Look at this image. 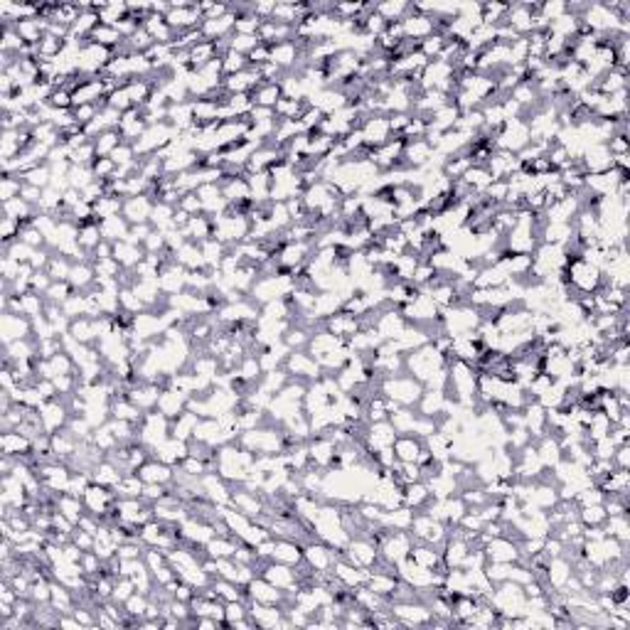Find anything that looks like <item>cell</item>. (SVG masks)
I'll use <instances>...</instances> for the list:
<instances>
[{"label": "cell", "instance_id": "18", "mask_svg": "<svg viewBox=\"0 0 630 630\" xmlns=\"http://www.w3.org/2000/svg\"><path fill=\"white\" fill-rule=\"evenodd\" d=\"M431 500L434 498H431V490L429 485H426V480H416V483L402 485V503L404 507H409V510L424 512Z\"/></svg>", "mask_w": 630, "mask_h": 630}, {"label": "cell", "instance_id": "42", "mask_svg": "<svg viewBox=\"0 0 630 630\" xmlns=\"http://www.w3.org/2000/svg\"><path fill=\"white\" fill-rule=\"evenodd\" d=\"M222 69H224V77H232V74L244 72V69H249V57L239 55V52H234V50H227L222 55Z\"/></svg>", "mask_w": 630, "mask_h": 630}, {"label": "cell", "instance_id": "43", "mask_svg": "<svg viewBox=\"0 0 630 630\" xmlns=\"http://www.w3.org/2000/svg\"><path fill=\"white\" fill-rule=\"evenodd\" d=\"M119 303H121V311L131 313V315H138V313L148 311V306L136 296V293H133V288H121V291H119Z\"/></svg>", "mask_w": 630, "mask_h": 630}, {"label": "cell", "instance_id": "19", "mask_svg": "<svg viewBox=\"0 0 630 630\" xmlns=\"http://www.w3.org/2000/svg\"><path fill=\"white\" fill-rule=\"evenodd\" d=\"M188 394H183V392H178V389H173V387H168V389H163V392H160V399H158V411L163 416H168L170 421L173 419H178L180 414H183L185 409H188Z\"/></svg>", "mask_w": 630, "mask_h": 630}, {"label": "cell", "instance_id": "37", "mask_svg": "<svg viewBox=\"0 0 630 630\" xmlns=\"http://www.w3.org/2000/svg\"><path fill=\"white\" fill-rule=\"evenodd\" d=\"M72 266L74 261L67 259V256L62 254H52L50 264H47V274H50L52 281H69V274H72Z\"/></svg>", "mask_w": 630, "mask_h": 630}, {"label": "cell", "instance_id": "30", "mask_svg": "<svg viewBox=\"0 0 630 630\" xmlns=\"http://www.w3.org/2000/svg\"><path fill=\"white\" fill-rule=\"evenodd\" d=\"M124 143V136L119 133V128H111V131H104L101 136L94 138V148H96V158H109L116 148Z\"/></svg>", "mask_w": 630, "mask_h": 630}, {"label": "cell", "instance_id": "1", "mask_svg": "<svg viewBox=\"0 0 630 630\" xmlns=\"http://www.w3.org/2000/svg\"><path fill=\"white\" fill-rule=\"evenodd\" d=\"M446 367H448L446 355H443L434 343H426L404 355V370H407V375L419 379L421 384H426L431 377L439 375Z\"/></svg>", "mask_w": 630, "mask_h": 630}, {"label": "cell", "instance_id": "34", "mask_svg": "<svg viewBox=\"0 0 630 630\" xmlns=\"http://www.w3.org/2000/svg\"><path fill=\"white\" fill-rule=\"evenodd\" d=\"M306 109H308L306 99H286V96H281L279 104L274 106L276 119H301Z\"/></svg>", "mask_w": 630, "mask_h": 630}, {"label": "cell", "instance_id": "8", "mask_svg": "<svg viewBox=\"0 0 630 630\" xmlns=\"http://www.w3.org/2000/svg\"><path fill=\"white\" fill-rule=\"evenodd\" d=\"M402 25H404V40H411V42H421L436 32V18L416 10L414 3H411V8H409L407 18L402 20Z\"/></svg>", "mask_w": 630, "mask_h": 630}, {"label": "cell", "instance_id": "26", "mask_svg": "<svg viewBox=\"0 0 630 630\" xmlns=\"http://www.w3.org/2000/svg\"><path fill=\"white\" fill-rule=\"evenodd\" d=\"M37 207H32L30 202H25L23 197H15V200H8L3 202V215L10 217V220H18L23 224H32V220H35L37 215Z\"/></svg>", "mask_w": 630, "mask_h": 630}, {"label": "cell", "instance_id": "52", "mask_svg": "<svg viewBox=\"0 0 630 630\" xmlns=\"http://www.w3.org/2000/svg\"><path fill=\"white\" fill-rule=\"evenodd\" d=\"M613 466L621 468V471H628L630 468V446L626 443V446H616V451H613Z\"/></svg>", "mask_w": 630, "mask_h": 630}, {"label": "cell", "instance_id": "39", "mask_svg": "<svg viewBox=\"0 0 630 630\" xmlns=\"http://www.w3.org/2000/svg\"><path fill=\"white\" fill-rule=\"evenodd\" d=\"M608 512L603 505H584L579 507V522L584 527H603Z\"/></svg>", "mask_w": 630, "mask_h": 630}, {"label": "cell", "instance_id": "9", "mask_svg": "<svg viewBox=\"0 0 630 630\" xmlns=\"http://www.w3.org/2000/svg\"><path fill=\"white\" fill-rule=\"evenodd\" d=\"M397 436L399 434L394 431V426L389 424V419H384V421H375V424L367 426L362 443H365V448L370 453H379V451H387V448H392L394 441H397Z\"/></svg>", "mask_w": 630, "mask_h": 630}, {"label": "cell", "instance_id": "23", "mask_svg": "<svg viewBox=\"0 0 630 630\" xmlns=\"http://www.w3.org/2000/svg\"><path fill=\"white\" fill-rule=\"evenodd\" d=\"M121 478H124V471H121L116 463H111L109 458H104L101 463H96V468L92 471V480L96 485H104V488H111L114 490L116 485L121 483Z\"/></svg>", "mask_w": 630, "mask_h": 630}, {"label": "cell", "instance_id": "10", "mask_svg": "<svg viewBox=\"0 0 630 630\" xmlns=\"http://www.w3.org/2000/svg\"><path fill=\"white\" fill-rule=\"evenodd\" d=\"M244 591H247V599L256 603H269V606H281V608H284L286 603L284 591L276 589V586L271 584V581H266L261 574H256L254 579L244 586Z\"/></svg>", "mask_w": 630, "mask_h": 630}, {"label": "cell", "instance_id": "49", "mask_svg": "<svg viewBox=\"0 0 630 630\" xmlns=\"http://www.w3.org/2000/svg\"><path fill=\"white\" fill-rule=\"evenodd\" d=\"M178 210L188 212L190 217H197V215H202V202H200V197H197V192H188V195H183V197H180V202H178Z\"/></svg>", "mask_w": 630, "mask_h": 630}, {"label": "cell", "instance_id": "21", "mask_svg": "<svg viewBox=\"0 0 630 630\" xmlns=\"http://www.w3.org/2000/svg\"><path fill=\"white\" fill-rule=\"evenodd\" d=\"M0 448H3V456L25 458L32 453V441L28 439V436L20 434V431H3V436H0Z\"/></svg>", "mask_w": 630, "mask_h": 630}, {"label": "cell", "instance_id": "13", "mask_svg": "<svg viewBox=\"0 0 630 630\" xmlns=\"http://www.w3.org/2000/svg\"><path fill=\"white\" fill-rule=\"evenodd\" d=\"M138 478L143 483H160V485H173L175 483V466H168V463L158 461V458H148L141 468H138Z\"/></svg>", "mask_w": 630, "mask_h": 630}, {"label": "cell", "instance_id": "27", "mask_svg": "<svg viewBox=\"0 0 630 630\" xmlns=\"http://www.w3.org/2000/svg\"><path fill=\"white\" fill-rule=\"evenodd\" d=\"M461 180L468 185V188H471L473 195H475V192H478V195H483V192L488 190V185L493 183V175H490V170L485 168V165H471Z\"/></svg>", "mask_w": 630, "mask_h": 630}, {"label": "cell", "instance_id": "32", "mask_svg": "<svg viewBox=\"0 0 630 630\" xmlns=\"http://www.w3.org/2000/svg\"><path fill=\"white\" fill-rule=\"evenodd\" d=\"M416 419H419V414L411 407H402L399 411H394V414H389V424L394 426L397 434H414Z\"/></svg>", "mask_w": 630, "mask_h": 630}, {"label": "cell", "instance_id": "3", "mask_svg": "<svg viewBox=\"0 0 630 630\" xmlns=\"http://www.w3.org/2000/svg\"><path fill=\"white\" fill-rule=\"evenodd\" d=\"M165 439H170V419L160 414L158 409L146 411L143 421L138 424V441H141L148 451H153V448H156L158 443H163Z\"/></svg>", "mask_w": 630, "mask_h": 630}, {"label": "cell", "instance_id": "38", "mask_svg": "<svg viewBox=\"0 0 630 630\" xmlns=\"http://www.w3.org/2000/svg\"><path fill=\"white\" fill-rule=\"evenodd\" d=\"M25 185H32V188H40V190H47L52 185V168L50 163H42L37 165V168L28 170V173L23 175Z\"/></svg>", "mask_w": 630, "mask_h": 630}, {"label": "cell", "instance_id": "17", "mask_svg": "<svg viewBox=\"0 0 630 630\" xmlns=\"http://www.w3.org/2000/svg\"><path fill=\"white\" fill-rule=\"evenodd\" d=\"M298 60H303V57H301V50H298L296 40L279 42V45L269 47V62H274L276 67H281L284 72H293Z\"/></svg>", "mask_w": 630, "mask_h": 630}, {"label": "cell", "instance_id": "51", "mask_svg": "<svg viewBox=\"0 0 630 630\" xmlns=\"http://www.w3.org/2000/svg\"><path fill=\"white\" fill-rule=\"evenodd\" d=\"M72 542L77 544L82 552H94V535H89V532L79 530V527L72 532Z\"/></svg>", "mask_w": 630, "mask_h": 630}, {"label": "cell", "instance_id": "35", "mask_svg": "<svg viewBox=\"0 0 630 630\" xmlns=\"http://www.w3.org/2000/svg\"><path fill=\"white\" fill-rule=\"evenodd\" d=\"M409 8L411 3H402V0H397V3H375L377 15H382L384 23H402L407 18Z\"/></svg>", "mask_w": 630, "mask_h": 630}, {"label": "cell", "instance_id": "14", "mask_svg": "<svg viewBox=\"0 0 630 630\" xmlns=\"http://www.w3.org/2000/svg\"><path fill=\"white\" fill-rule=\"evenodd\" d=\"M271 562L286 564V567H301L303 564V544L296 539L274 537V552H271Z\"/></svg>", "mask_w": 630, "mask_h": 630}, {"label": "cell", "instance_id": "36", "mask_svg": "<svg viewBox=\"0 0 630 630\" xmlns=\"http://www.w3.org/2000/svg\"><path fill=\"white\" fill-rule=\"evenodd\" d=\"M143 480L138 478V473H124V478H121V483L114 488L116 498H141L143 493Z\"/></svg>", "mask_w": 630, "mask_h": 630}, {"label": "cell", "instance_id": "45", "mask_svg": "<svg viewBox=\"0 0 630 630\" xmlns=\"http://www.w3.org/2000/svg\"><path fill=\"white\" fill-rule=\"evenodd\" d=\"M136 594V586H133V581L128 579V576H119V579L114 581V591H111V601L119 603V606H124V603L131 599V596Z\"/></svg>", "mask_w": 630, "mask_h": 630}, {"label": "cell", "instance_id": "48", "mask_svg": "<svg viewBox=\"0 0 630 630\" xmlns=\"http://www.w3.org/2000/svg\"><path fill=\"white\" fill-rule=\"evenodd\" d=\"M116 168H119V165H116L111 158H96V160H94V165H92L94 178H96V180H114Z\"/></svg>", "mask_w": 630, "mask_h": 630}, {"label": "cell", "instance_id": "50", "mask_svg": "<svg viewBox=\"0 0 630 630\" xmlns=\"http://www.w3.org/2000/svg\"><path fill=\"white\" fill-rule=\"evenodd\" d=\"M50 106H55V109H62V111H69L72 109V92L64 87H57L55 92H52L50 101H47Z\"/></svg>", "mask_w": 630, "mask_h": 630}, {"label": "cell", "instance_id": "16", "mask_svg": "<svg viewBox=\"0 0 630 630\" xmlns=\"http://www.w3.org/2000/svg\"><path fill=\"white\" fill-rule=\"evenodd\" d=\"M424 448H426L424 439H419V436H414V434H399L392 446V451H394V458H397V461L416 463Z\"/></svg>", "mask_w": 630, "mask_h": 630}, {"label": "cell", "instance_id": "41", "mask_svg": "<svg viewBox=\"0 0 630 630\" xmlns=\"http://www.w3.org/2000/svg\"><path fill=\"white\" fill-rule=\"evenodd\" d=\"M23 188H25L23 175H3V178H0V200L3 202L15 200V197H20Z\"/></svg>", "mask_w": 630, "mask_h": 630}, {"label": "cell", "instance_id": "31", "mask_svg": "<svg viewBox=\"0 0 630 630\" xmlns=\"http://www.w3.org/2000/svg\"><path fill=\"white\" fill-rule=\"evenodd\" d=\"M281 96H284V92H281V84H271V82L259 84V87L252 92L254 104L256 106H269V109H274V106L279 104Z\"/></svg>", "mask_w": 630, "mask_h": 630}, {"label": "cell", "instance_id": "11", "mask_svg": "<svg viewBox=\"0 0 630 630\" xmlns=\"http://www.w3.org/2000/svg\"><path fill=\"white\" fill-rule=\"evenodd\" d=\"M0 330H3V343L10 345L13 340L32 338V320L28 315H20V313H3Z\"/></svg>", "mask_w": 630, "mask_h": 630}, {"label": "cell", "instance_id": "6", "mask_svg": "<svg viewBox=\"0 0 630 630\" xmlns=\"http://www.w3.org/2000/svg\"><path fill=\"white\" fill-rule=\"evenodd\" d=\"M414 542H416V539L411 537V532L394 530V532H389V535L384 537L382 547H379V554H382V557L387 559L389 564H394V567H397L399 562L409 559V554H411V547H414Z\"/></svg>", "mask_w": 630, "mask_h": 630}, {"label": "cell", "instance_id": "25", "mask_svg": "<svg viewBox=\"0 0 630 630\" xmlns=\"http://www.w3.org/2000/svg\"><path fill=\"white\" fill-rule=\"evenodd\" d=\"M599 488L603 490V495H628L630 488V475L628 471H621V468H613L611 473L599 483Z\"/></svg>", "mask_w": 630, "mask_h": 630}, {"label": "cell", "instance_id": "40", "mask_svg": "<svg viewBox=\"0 0 630 630\" xmlns=\"http://www.w3.org/2000/svg\"><path fill=\"white\" fill-rule=\"evenodd\" d=\"M94 266V274H96V281H106V279H119L121 276V264L119 261L111 256V259H94L92 261Z\"/></svg>", "mask_w": 630, "mask_h": 630}, {"label": "cell", "instance_id": "5", "mask_svg": "<svg viewBox=\"0 0 630 630\" xmlns=\"http://www.w3.org/2000/svg\"><path fill=\"white\" fill-rule=\"evenodd\" d=\"M284 367H286V372L293 379H301V382H306V384H313V382H318V379L323 377L320 365L315 362V357L311 355V352H306V350L291 352Z\"/></svg>", "mask_w": 630, "mask_h": 630}, {"label": "cell", "instance_id": "22", "mask_svg": "<svg viewBox=\"0 0 630 630\" xmlns=\"http://www.w3.org/2000/svg\"><path fill=\"white\" fill-rule=\"evenodd\" d=\"M197 424H200V416H197L195 411L185 409L178 419L170 421V436H173V439H180V441H192Z\"/></svg>", "mask_w": 630, "mask_h": 630}, {"label": "cell", "instance_id": "46", "mask_svg": "<svg viewBox=\"0 0 630 630\" xmlns=\"http://www.w3.org/2000/svg\"><path fill=\"white\" fill-rule=\"evenodd\" d=\"M72 293H77V291H74L69 281H55V284L47 288L45 298H47V303H55V306H62V303L67 301V298L72 296Z\"/></svg>", "mask_w": 630, "mask_h": 630}, {"label": "cell", "instance_id": "7", "mask_svg": "<svg viewBox=\"0 0 630 630\" xmlns=\"http://www.w3.org/2000/svg\"><path fill=\"white\" fill-rule=\"evenodd\" d=\"M483 554L488 562H500V564H515L520 562V539L512 537H493L483 544Z\"/></svg>", "mask_w": 630, "mask_h": 630}, {"label": "cell", "instance_id": "4", "mask_svg": "<svg viewBox=\"0 0 630 630\" xmlns=\"http://www.w3.org/2000/svg\"><path fill=\"white\" fill-rule=\"evenodd\" d=\"M379 547L377 544H372L367 537L357 535V537H350V542H347V547L343 549V559H347L350 564H355V567L360 569H375L377 562H379Z\"/></svg>", "mask_w": 630, "mask_h": 630}, {"label": "cell", "instance_id": "53", "mask_svg": "<svg viewBox=\"0 0 630 630\" xmlns=\"http://www.w3.org/2000/svg\"><path fill=\"white\" fill-rule=\"evenodd\" d=\"M20 197H23L25 202H30L32 207H37V205H40V200H42V190L32 188V185H25L23 192H20Z\"/></svg>", "mask_w": 630, "mask_h": 630}, {"label": "cell", "instance_id": "24", "mask_svg": "<svg viewBox=\"0 0 630 630\" xmlns=\"http://www.w3.org/2000/svg\"><path fill=\"white\" fill-rule=\"evenodd\" d=\"M180 232L185 234V239H188V242L202 244L205 239H212V217H207V215L190 217V222L185 224Z\"/></svg>", "mask_w": 630, "mask_h": 630}, {"label": "cell", "instance_id": "15", "mask_svg": "<svg viewBox=\"0 0 630 630\" xmlns=\"http://www.w3.org/2000/svg\"><path fill=\"white\" fill-rule=\"evenodd\" d=\"M409 559H411V562H414V564H419V567H424V569L441 571V574H446V569H443V559H441V549H439V547H434V544L414 542V547H411Z\"/></svg>", "mask_w": 630, "mask_h": 630}, {"label": "cell", "instance_id": "20", "mask_svg": "<svg viewBox=\"0 0 630 630\" xmlns=\"http://www.w3.org/2000/svg\"><path fill=\"white\" fill-rule=\"evenodd\" d=\"M333 574H335V579L343 581L347 589H357V586H365V584H367V579H370V569H360V567H355V564H350V562H347V559H343V557H340L338 562H335Z\"/></svg>", "mask_w": 630, "mask_h": 630}, {"label": "cell", "instance_id": "2", "mask_svg": "<svg viewBox=\"0 0 630 630\" xmlns=\"http://www.w3.org/2000/svg\"><path fill=\"white\" fill-rule=\"evenodd\" d=\"M424 392H426L424 384L411 375H407V372H404V375L379 379V394L387 399H394V402H399L402 407H416Z\"/></svg>", "mask_w": 630, "mask_h": 630}, {"label": "cell", "instance_id": "28", "mask_svg": "<svg viewBox=\"0 0 630 630\" xmlns=\"http://www.w3.org/2000/svg\"><path fill=\"white\" fill-rule=\"evenodd\" d=\"M89 42H96V45L106 47V50L114 52L116 47H121V42H124V37H121V32L114 28V25H96L94 32L89 35Z\"/></svg>", "mask_w": 630, "mask_h": 630}, {"label": "cell", "instance_id": "33", "mask_svg": "<svg viewBox=\"0 0 630 630\" xmlns=\"http://www.w3.org/2000/svg\"><path fill=\"white\" fill-rule=\"evenodd\" d=\"M603 532H606V537H613L618 539V542L628 544V532H630L628 515H608L606 522H603Z\"/></svg>", "mask_w": 630, "mask_h": 630}, {"label": "cell", "instance_id": "44", "mask_svg": "<svg viewBox=\"0 0 630 630\" xmlns=\"http://www.w3.org/2000/svg\"><path fill=\"white\" fill-rule=\"evenodd\" d=\"M259 45H261L259 35H237V32H234V35L229 37V50L239 52V55H249V52L256 50Z\"/></svg>", "mask_w": 630, "mask_h": 630}, {"label": "cell", "instance_id": "29", "mask_svg": "<svg viewBox=\"0 0 630 630\" xmlns=\"http://www.w3.org/2000/svg\"><path fill=\"white\" fill-rule=\"evenodd\" d=\"M99 229H101V237H104L106 242H121V239H126L128 232H131V224H128L124 220V215H121V217H111V220L99 222Z\"/></svg>", "mask_w": 630, "mask_h": 630}, {"label": "cell", "instance_id": "12", "mask_svg": "<svg viewBox=\"0 0 630 630\" xmlns=\"http://www.w3.org/2000/svg\"><path fill=\"white\" fill-rule=\"evenodd\" d=\"M153 210H156V200L151 195H138V197H128L124 202V220L128 224H143L151 222Z\"/></svg>", "mask_w": 630, "mask_h": 630}, {"label": "cell", "instance_id": "47", "mask_svg": "<svg viewBox=\"0 0 630 630\" xmlns=\"http://www.w3.org/2000/svg\"><path fill=\"white\" fill-rule=\"evenodd\" d=\"M148 603H151V599H148L146 594H133L131 599H128L124 606V611H126V616H133V618H146V611H148Z\"/></svg>", "mask_w": 630, "mask_h": 630}]
</instances>
